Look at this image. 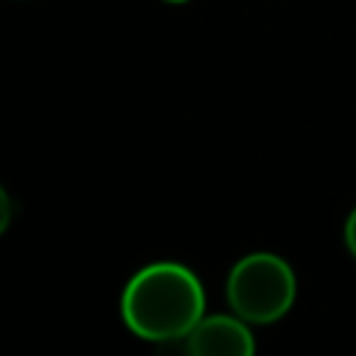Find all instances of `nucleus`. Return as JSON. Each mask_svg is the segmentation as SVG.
Wrapping results in <instances>:
<instances>
[{
    "mask_svg": "<svg viewBox=\"0 0 356 356\" xmlns=\"http://www.w3.org/2000/svg\"><path fill=\"white\" fill-rule=\"evenodd\" d=\"M125 328L147 342H184L206 314V289L181 261L139 267L120 298Z\"/></svg>",
    "mask_w": 356,
    "mask_h": 356,
    "instance_id": "1",
    "label": "nucleus"
},
{
    "mask_svg": "<svg viewBox=\"0 0 356 356\" xmlns=\"http://www.w3.org/2000/svg\"><path fill=\"white\" fill-rule=\"evenodd\" d=\"M298 298V278L286 259L253 250L234 261L225 278V300L250 325H270L289 314Z\"/></svg>",
    "mask_w": 356,
    "mask_h": 356,
    "instance_id": "2",
    "label": "nucleus"
},
{
    "mask_svg": "<svg viewBox=\"0 0 356 356\" xmlns=\"http://www.w3.org/2000/svg\"><path fill=\"white\" fill-rule=\"evenodd\" d=\"M192 356H253L256 337L239 314H203L184 339Z\"/></svg>",
    "mask_w": 356,
    "mask_h": 356,
    "instance_id": "3",
    "label": "nucleus"
},
{
    "mask_svg": "<svg viewBox=\"0 0 356 356\" xmlns=\"http://www.w3.org/2000/svg\"><path fill=\"white\" fill-rule=\"evenodd\" d=\"M342 239H345V248H348V253L356 259V206H353V209H350V214L345 217Z\"/></svg>",
    "mask_w": 356,
    "mask_h": 356,
    "instance_id": "4",
    "label": "nucleus"
},
{
    "mask_svg": "<svg viewBox=\"0 0 356 356\" xmlns=\"http://www.w3.org/2000/svg\"><path fill=\"white\" fill-rule=\"evenodd\" d=\"M161 3H167V6H184V3H189V0H161Z\"/></svg>",
    "mask_w": 356,
    "mask_h": 356,
    "instance_id": "5",
    "label": "nucleus"
}]
</instances>
